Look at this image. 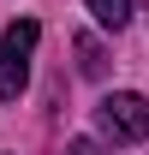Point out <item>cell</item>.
I'll return each mask as SVG.
<instances>
[{"label": "cell", "mask_w": 149, "mask_h": 155, "mask_svg": "<svg viewBox=\"0 0 149 155\" xmlns=\"http://www.w3.org/2000/svg\"><path fill=\"white\" fill-rule=\"evenodd\" d=\"M36 42H42L36 18H18V24H6V36H0V101H18V96H24Z\"/></svg>", "instance_id": "6da1fadb"}, {"label": "cell", "mask_w": 149, "mask_h": 155, "mask_svg": "<svg viewBox=\"0 0 149 155\" xmlns=\"http://www.w3.org/2000/svg\"><path fill=\"white\" fill-rule=\"evenodd\" d=\"M95 125H101L113 143H143V137H149V96H137V90H113V96H101Z\"/></svg>", "instance_id": "7a4b0ae2"}, {"label": "cell", "mask_w": 149, "mask_h": 155, "mask_svg": "<svg viewBox=\"0 0 149 155\" xmlns=\"http://www.w3.org/2000/svg\"><path fill=\"white\" fill-rule=\"evenodd\" d=\"M84 6L95 12V24H108V30H125V24H131V6H137V0H84Z\"/></svg>", "instance_id": "3957f363"}, {"label": "cell", "mask_w": 149, "mask_h": 155, "mask_svg": "<svg viewBox=\"0 0 149 155\" xmlns=\"http://www.w3.org/2000/svg\"><path fill=\"white\" fill-rule=\"evenodd\" d=\"M72 48H78V72H84V78H108V54H101L95 36H78Z\"/></svg>", "instance_id": "277c9868"}, {"label": "cell", "mask_w": 149, "mask_h": 155, "mask_svg": "<svg viewBox=\"0 0 149 155\" xmlns=\"http://www.w3.org/2000/svg\"><path fill=\"white\" fill-rule=\"evenodd\" d=\"M60 155H108V149H101L95 137H72V143H66V149H60Z\"/></svg>", "instance_id": "5b68a950"}]
</instances>
